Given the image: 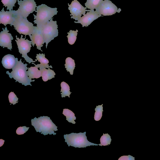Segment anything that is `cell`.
<instances>
[{
	"mask_svg": "<svg viewBox=\"0 0 160 160\" xmlns=\"http://www.w3.org/2000/svg\"><path fill=\"white\" fill-rule=\"evenodd\" d=\"M32 125L37 132H39L44 135L48 134L54 135L56 133L54 131H58V127L52 122L50 118L47 116L34 118L31 120Z\"/></svg>",
	"mask_w": 160,
	"mask_h": 160,
	"instance_id": "1",
	"label": "cell"
},
{
	"mask_svg": "<svg viewBox=\"0 0 160 160\" xmlns=\"http://www.w3.org/2000/svg\"><path fill=\"white\" fill-rule=\"evenodd\" d=\"M21 59L19 61L17 58L16 63L15 66L12 68V71L10 73L8 71L6 72V73L9 75V77L13 78L16 80L15 82H18L25 86L32 85L31 82H34V80H32L28 77L26 70L28 69L27 63L24 64L22 62Z\"/></svg>",
	"mask_w": 160,
	"mask_h": 160,
	"instance_id": "2",
	"label": "cell"
},
{
	"mask_svg": "<svg viewBox=\"0 0 160 160\" xmlns=\"http://www.w3.org/2000/svg\"><path fill=\"white\" fill-rule=\"evenodd\" d=\"M57 8H52L43 4L37 6V10L35 11L37 12L36 15L33 14V22L38 28H40L57 14Z\"/></svg>",
	"mask_w": 160,
	"mask_h": 160,
	"instance_id": "3",
	"label": "cell"
},
{
	"mask_svg": "<svg viewBox=\"0 0 160 160\" xmlns=\"http://www.w3.org/2000/svg\"><path fill=\"white\" fill-rule=\"evenodd\" d=\"M14 21L11 26H13L14 28L20 34L25 35H32L33 33L34 26L32 23L29 22L27 18H24L18 10H14Z\"/></svg>",
	"mask_w": 160,
	"mask_h": 160,
	"instance_id": "4",
	"label": "cell"
},
{
	"mask_svg": "<svg viewBox=\"0 0 160 160\" xmlns=\"http://www.w3.org/2000/svg\"><path fill=\"white\" fill-rule=\"evenodd\" d=\"M86 132L78 133L72 132L69 134L64 135L65 142L68 146H71L75 148H83L90 146H98L89 142L87 139Z\"/></svg>",
	"mask_w": 160,
	"mask_h": 160,
	"instance_id": "5",
	"label": "cell"
},
{
	"mask_svg": "<svg viewBox=\"0 0 160 160\" xmlns=\"http://www.w3.org/2000/svg\"><path fill=\"white\" fill-rule=\"evenodd\" d=\"M53 18L43 26L39 28L42 35L47 48L48 43L58 36V25Z\"/></svg>",
	"mask_w": 160,
	"mask_h": 160,
	"instance_id": "6",
	"label": "cell"
},
{
	"mask_svg": "<svg viewBox=\"0 0 160 160\" xmlns=\"http://www.w3.org/2000/svg\"><path fill=\"white\" fill-rule=\"evenodd\" d=\"M22 35H21V38H19L17 37V35L16 36L17 40H15V41L18 46L19 52L20 54H22V57L29 63L35 62L36 61H33L32 59L27 55V53L30 51L32 47V41L28 39H25L26 36H25V38H22Z\"/></svg>",
	"mask_w": 160,
	"mask_h": 160,
	"instance_id": "7",
	"label": "cell"
},
{
	"mask_svg": "<svg viewBox=\"0 0 160 160\" xmlns=\"http://www.w3.org/2000/svg\"><path fill=\"white\" fill-rule=\"evenodd\" d=\"M19 6L17 10L24 18H27L28 15L36 11L37 4L34 0H18Z\"/></svg>",
	"mask_w": 160,
	"mask_h": 160,
	"instance_id": "8",
	"label": "cell"
},
{
	"mask_svg": "<svg viewBox=\"0 0 160 160\" xmlns=\"http://www.w3.org/2000/svg\"><path fill=\"white\" fill-rule=\"evenodd\" d=\"M97 13L100 15H112L115 14L118 10L117 7L109 0H102L98 7L95 9Z\"/></svg>",
	"mask_w": 160,
	"mask_h": 160,
	"instance_id": "9",
	"label": "cell"
},
{
	"mask_svg": "<svg viewBox=\"0 0 160 160\" xmlns=\"http://www.w3.org/2000/svg\"><path fill=\"white\" fill-rule=\"evenodd\" d=\"M68 4V9L72 15L71 18L78 21L81 17L82 15L85 14L86 12H89V10H86L87 8L83 6L77 0H73L71 4Z\"/></svg>",
	"mask_w": 160,
	"mask_h": 160,
	"instance_id": "10",
	"label": "cell"
},
{
	"mask_svg": "<svg viewBox=\"0 0 160 160\" xmlns=\"http://www.w3.org/2000/svg\"><path fill=\"white\" fill-rule=\"evenodd\" d=\"M103 16L98 14L96 11L90 9L89 12L83 15L77 21H74V22L81 24L82 27L84 26L86 27L88 26L95 20Z\"/></svg>",
	"mask_w": 160,
	"mask_h": 160,
	"instance_id": "11",
	"label": "cell"
},
{
	"mask_svg": "<svg viewBox=\"0 0 160 160\" xmlns=\"http://www.w3.org/2000/svg\"><path fill=\"white\" fill-rule=\"evenodd\" d=\"M29 36L31 40L32 46L34 47L35 44L37 46V48L42 52L41 48L43 46V45L45 42L42 35L38 27L34 26L33 33Z\"/></svg>",
	"mask_w": 160,
	"mask_h": 160,
	"instance_id": "12",
	"label": "cell"
},
{
	"mask_svg": "<svg viewBox=\"0 0 160 160\" xmlns=\"http://www.w3.org/2000/svg\"><path fill=\"white\" fill-rule=\"evenodd\" d=\"M3 31L0 33V46L3 48H7L8 49L11 50L12 48V40L13 38L10 33H8L6 27L5 29L2 28Z\"/></svg>",
	"mask_w": 160,
	"mask_h": 160,
	"instance_id": "13",
	"label": "cell"
},
{
	"mask_svg": "<svg viewBox=\"0 0 160 160\" xmlns=\"http://www.w3.org/2000/svg\"><path fill=\"white\" fill-rule=\"evenodd\" d=\"M14 10L5 11L4 8L0 11V23L3 24L6 26L7 24L11 26L13 22Z\"/></svg>",
	"mask_w": 160,
	"mask_h": 160,
	"instance_id": "14",
	"label": "cell"
},
{
	"mask_svg": "<svg viewBox=\"0 0 160 160\" xmlns=\"http://www.w3.org/2000/svg\"><path fill=\"white\" fill-rule=\"evenodd\" d=\"M17 58L13 55L8 54L2 58V63L3 67L6 69H12L16 63Z\"/></svg>",
	"mask_w": 160,
	"mask_h": 160,
	"instance_id": "15",
	"label": "cell"
},
{
	"mask_svg": "<svg viewBox=\"0 0 160 160\" xmlns=\"http://www.w3.org/2000/svg\"><path fill=\"white\" fill-rule=\"evenodd\" d=\"M36 60H38V62H40V64H35L33 62L32 64H33L35 66L38 68H40V69L43 68H47L48 69L50 68H52V67L51 65L49 66L48 64L49 62L48 60L45 57V55L43 53H39L37 54L36 56Z\"/></svg>",
	"mask_w": 160,
	"mask_h": 160,
	"instance_id": "16",
	"label": "cell"
},
{
	"mask_svg": "<svg viewBox=\"0 0 160 160\" xmlns=\"http://www.w3.org/2000/svg\"><path fill=\"white\" fill-rule=\"evenodd\" d=\"M44 68L40 69L41 72V77L44 82H46L49 80L55 78L56 73L53 70L48 68L46 69Z\"/></svg>",
	"mask_w": 160,
	"mask_h": 160,
	"instance_id": "17",
	"label": "cell"
},
{
	"mask_svg": "<svg viewBox=\"0 0 160 160\" xmlns=\"http://www.w3.org/2000/svg\"><path fill=\"white\" fill-rule=\"evenodd\" d=\"M27 72L29 78L31 80L32 78H38L41 77V71L35 66L28 68Z\"/></svg>",
	"mask_w": 160,
	"mask_h": 160,
	"instance_id": "18",
	"label": "cell"
},
{
	"mask_svg": "<svg viewBox=\"0 0 160 160\" xmlns=\"http://www.w3.org/2000/svg\"><path fill=\"white\" fill-rule=\"evenodd\" d=\"M64 65L67 72H69L70 74L72 75L74 69L75 67L74 60L70 57L67 58L65 60V64Z\"/></svg>",
	"mask_w": 160,
	"mask_h": 160,
	"instance_id": "19",
	"label": "cell"
},
{
	"mask_svg": "<svg viewBox=\"0 0 160 160\" xmlns=\"http://www.w3.org/2000/svg\"><path fill=\"white\" fill-rule=\"evenodd\" d=\"M62 114L66 117V120L68 122L73 124L76 123L74 120L76 119V118L74 113L72 111L68 109H64Z\"/></svg>",
	"mask_w": 160,
	"mask_h": 160,
	"instance_id": "20",
	"label": "cell"
},
{
	"mask_svg": "<svg viewBox=\"0 0 160 160\" xmlns=\"http://www.w3.org/2000/svg\"><path fill=\"white\" fill-rule=\"evenodd\" d=\"M61 90L60 92L62 98L68 96L70 98V95L71 92H70V87L66 82H62L61 83Z\"/></svg>",
	"mask_w": 160,
	"mask_h": 160,
	"instance_id": "21",
	"label": "cell"
},
{
	"mask_svg": "<svg viewBox=\"0 0 160 160\" xmlns=\"http://www.w3.org/2000/svg\"><path fill=\"white\" fill-rule=\"evenodd\" d=\"M103 0H87L85 3V7L88 9L94 10Z\"/></svg>",
	"mask_w": 160,
	"mask_h": 160,
	"instance_id": "22",
	"label": "cell"
},
{
	"mask_svg": "<svg viewBox=\"0 0 160 160\" xmlns=\"http://www.w3.org/2000/svg\"><path fill=\"white\" fill-rule=\"evenodd\" d=\"M78 30L77 29L75 31L70 30L69 32H68V35L67 37L68 38V43L70 45H73L75 42L78 34Z\"/></svg>",
	"mask_w": 160,
	"mask_h": 160,
	"instance_id": "23",
	"label": "cell"
},
{
	"mask_svg": "<svg viewBox=\"0 0 160 160\" xmlns=\"http://www.w3.org/2000/svg\"><path fill=\"white\" fill-rule=\"evenodd\" d=\"M111 140V136L108 133H103L100 138V143L98 145L101 146L108 145L110 144Z\"/></svg>",
	"mask_w": 160,
	"mask_h": 160,
	"instance_id": "24",
	"label": "cell"
},
{
	"mask_svg": "<svg viewBox=\"0 0 160 160\" xmlns=\"http://www.w3.org/2000/svg\"><path fill=\"white\" fill-rule=\"evenodd\" d=\"M103 104L96 106L95 109V112L94 115V119L96 121L100 120L102 116L103 110Z\"/></svg>",
	"mask_w": 160,
	"mask_h": 160,
	"instance_id": "25",
	"label": "cell"
},
{
	"mask_svg": "<svg viewBox=\"0 0 160 160\" xmlns=\"http://www.w3.org/2000/svg\"><path fill=\"white\" fill-rule=\"evenodd\" d=\"M17 0H1V2L3 6L7 7V10L12 11L13 10V7L15 6V4Z\"/></svg>",
	"mask_w": 160,
	"mask_h": 160,
	"instance_id": "26",
	"label": "cell"
},
{
	"mask_svg": "<svg viewBox=\"0 0 160 160\" xmlns=\"http://www.w3.org/2000/svg\"><path fill=\"white\" fill-rule=\"evenodd\" d=\"M8 99L9 102L12 104L13 105L15 104L18 102V98L13 92H11L9 94Z\"/></svg>",
	"mask_w": 160,
	"mask_h": 160,
	"instance_id": "27",
	"label": "cell"
},
{
	"mask_svg": "<svg viewBox=\"0 0 160 160\" xmlns=\"http://www.w3.org/2000/svg\"><path fill=\"white\" fill-rule=\"evenodd\" d=\"M29 128V127H27L25 126L20 127L17 129L16 133L19 135L23 134L28 131Z\"/></svg>",
	"mask_w": 160,
	"mask_h": 160,
	"instance_id": "28",
	"label": "cell"
},
{
	"mask_svg": "<svg viewBox=\"0 0 160 160\" xmlns=\"http://www.w3.org/2000/svg\"><path fill=\"white\" fill-rule=\"evenodd\" d=\"M135 158L130 155L123 156L118 159V160H134Z\"/></svg>",
	"mask_w": 160,
	"mask_h": 160,
	"instance_id": "29",
	"label": "cell"
},
{
	"mask_svg": "<svg viewBox=\"0 0 160 160\" xmlns=\"http://www.w3.org/2000/svg\"><path fill=\"white\" fill-rule=\"evenodd\" d=\"M5 141L2 139H0V147H1L2 146L4 143Z\"/></svg>",
	"mask_w": 160,
	"mask_h": 160,
	"instance_id": "30",
	"label": "cell"
},
{
	"mask_svg": "<svg viewBox=\"0 0 160 160\" xmlns=\"http://www.w3.org/2000/svg\"><path fill=\"white\" fill-rule=\"evenodd\" d=\"M121 11V9L120 8H119L118 9L117 12H118V13H119Z\"/></svg>",
	"mask_w": 160,
	"mask_h": 160,
	"instance_id": "31",
	"label": "cell"
}]
</instances>
